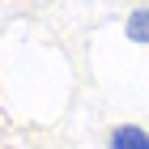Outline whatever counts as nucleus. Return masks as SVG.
Masks as SVG:
<instances>
[{"label":"nucleus","instance_id":"nucleus-1","mask_svg":"<svg viewBox=\"0 0 149 149\" xmlns=\"http://www.w3.org/2000/svg\"><path fill=\"white\" fill-rule=\"evenodd\" d=\"M107 145L111 149H149V132L136 128V124H119V128H111Z\"/></svg>","mask_w":149,"mask_h":149},{"label":"nucleus","instance_id":"nucleus-2","mask_svg":"<svg viewBox=\"0 0 149 149\" xmlns=\"http://www.w3.org/2000/svg\"><path fill=\"white\" fill-rule=\"evenodd\" d=\"M124 34L132 38V43H149V4H145V9H136V13H128Z\"/></svg>","mask_w":149,"mask_h":149}]
</instances>
